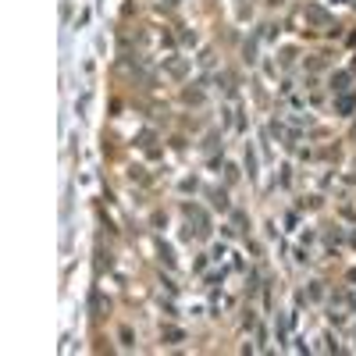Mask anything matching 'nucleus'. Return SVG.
<instances>
[{"label": "nucleus", "mask_w": 356, "mask_h": 356, "mask_svg": "<svg viewBox=\"0 0 356 356\" xmlns=\"http://www.w3.org/2000/svg\"><path fill=\"white\" fill-rule=\"evenodd\" d=\"M353 103H356L353 96H338V103H335V107L342 111V114H349V111H353Z\"/></svg>", "instance_id": "1"}]
</instances>
